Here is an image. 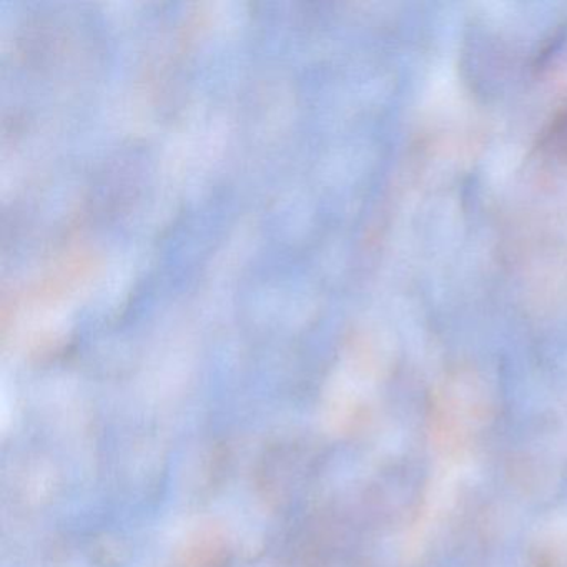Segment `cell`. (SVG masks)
I'll return each mask as SVG.
<instances>
[{
	"mask_svg": "<svg viewBox=\"0 0 567 567\" xmlns=\"http://www.w3.org/2000/svg\"><path fill=\"white\" fill-rule=\"evenodd\" d=\"M544 148L559 158H567V112L554 118L549 131L544 135Z\"/></svg>",
	"mask_w": 567,
	"mask_h": 567,
	"instance_id": "cell-1",
	"label": "cell"
}]
</instances>
